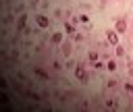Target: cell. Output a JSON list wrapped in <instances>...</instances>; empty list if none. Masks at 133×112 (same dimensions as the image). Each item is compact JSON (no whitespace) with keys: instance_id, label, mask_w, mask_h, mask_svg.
<instances>
[{"instance_id":"cell-3","label":"cell","mask_w":133,"mask_h":112,"mask_svg":"<svg viewBox=\"0 0 133 112\" xmlns=\"http://www.w3.org/2000/svg\"><path fill=\"white\" fill-rule=\"evenodd\" d=\"M25 23H27L25 15H23V17H19V29H25Z\"/></svg>"},{"instance_id":"cell-1","label":"cell","mask_w":133,"mask_h":112,"mask_svg":"<svg viewBox=\"0 0 133 112\" xmlns=\"http://www.w3.org/2000/svg\"><path fill=\"white\" fill-rule=\"evenodd\" d=\"M75 75H77V79H79V81H83V83L87 81V73H85L83 68H75Z\"/></svg>"},{"instance_id":"cell-4","label":"cell","mask_w":133,"mask_h":112,"mask_svg":"<svg viewBox=\"0 0 133 112\" xmlns=\"http://www.w3.org/2000/svg\"><path fill=\"white\" fill-rule=\"evenodd\" d=\"M108 41H110L112 46H116V35H114V33H108Z\"/></svg>"},{"instance_id":"cell-2","label":"cell","mask_w":133,"mask_h":112,"mask_svg":"<svg viewBox=\"0 0 133 112\" xmlns=\"http://www.w3.org/2000/svg\"><path fill=\"white\" fill-rule=\"evenodd\" d=\"M35 21H37V25H39V27H44V29L50 25V21H48L46 17H42V15H39V17H35Z\"/></svg>"},{"instance_id":"cell-11","label":"cell","mask_w":133,"mask_h":112,"mask_svg":"<svg viewBox=\"0 0 133 112\" xmlns=\"http://www.w3.org/2000/svg\"><path fill=\"white\" fill-rule=\"evenodd\" d=\"M62 52H64V54H71V46H69V44H64V50H62Z\"/></svg>"},{"instance_id":"cell-10","label":"cell","mask_w":133,"mask_h":112,"mask_svg":"<svg viewBox=\"0 0 133 112\" xmlns=\"http://www.w3.org/2000/svg\"><path fill=\"white\" fill-rule=\"evenodd\" d=\"M79 21H81V23H87L89 19H87V15H81V17H79Z\"/></svg>"},{"instance_id":"cell-5","label":"cell","mask_w":133,"mask_h":112,"mask_svg":"<svg viewBox=\"0 0 133 112\" xmlns=\"http://www.w3.org/2000/svg\"><path fill=\"white\" fill-rule=\"evenodd\" d=\"M60 39H62V33H54V37H52V41H54V44H58Z\"/></svg>"},{"instance_id":"cell-9","label":"cell","mask_w":133,"mask_h":112,"mask_svg":"<svg viewBox=\"0 0 133 112\" xmlns=\"http://www.w3.org/2000/svg\"><path fill=\"white\" fill-rule=\"evenodd\" d=\"M108 71H116V62H108Z\"/></svg>"},{"instance_id":"cell-7","label":"cell","mask_w":133,"mask_h":112,"mask_svg":"<svg viewBox=\"0 0 133 112\" xmlns=\"http://www.w3.org/2000/svg\"><path fill=\"white\" fill-rule=\"evenodd\" d=\"M35 73H37V75H39V77H42V79H48V75H46V73H44V71H42V68H35Z\"/></svg>"},{"instance_id":"cell-6","label":"cell","mask_w":133,"mask_h":112,"mask_svg":"<svg viewBox=\"0 0 133 112\" xmlns=\"http://www.w3.org/2000/svg\"><path fill=\"white\" fill-rule=\"evenodd\" d=\"M116 29H118V31H125V21H118V23H116Z\"/></svg>"},{"instance_id":"cell-8","label":"cell","mask_w":133,"mask_h":112,"mask_svg":"<svg viewBox=\"0 0 133 112\" xmlns=\"http://www.w3.org/2000/svg\"><path fill=\"white\" fill-rule=\"evenodd\" d=\"M89 60H94V62H96V60H98V54H96V52H89Z\"/></svg>"}]
</instances>
